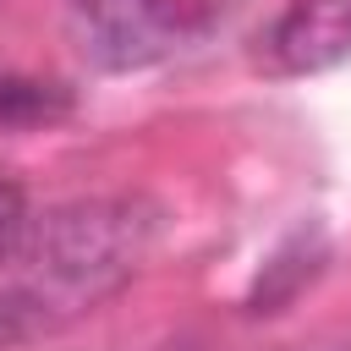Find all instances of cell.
I'll use <instances>...</instances> for the list:
<instances>
[{
  "label": "cell",
  "mask_w": 351,
  "mask_h": 351,
  "mask_svg": "<svg viewBox=\"0 0 351 351\" xmlns=\"http://www.w3.org/2000/svg\"><path fill=\"white\" fill-rule=\"evenodd\" d=\"M27 241H33V214H27V192L0 181V269L22 263L27 258Z\"/></svg>",
  "instance_id": "8992f818"
},
{
  "label": "cell",
  "mask_w": 351,
  "mask_h": 351,
  "mask_svg": "<svg viewBox=\"0 0 351 351\" xmlns=\"http://www.w3.org/2000/svg\"><path fill=\"white\" fill-rule=\"evenodd\" d=\"M324 258H329V241H324L318 225L291 230V236L269 252V263L258 269V280H252V291H247V307H252V313H280V307L296 302V291L324 269Z\"/></svg>",
  "instance_id": "277c9868"
},
{
  "label": "cell",
  "mask_w": 351,
  "mask_h": 351,
  "mask_svg": "<svg viewBox=\"0 0 351 351\" xmlns=\"http://www.w3.org/2000/svg\"><path fill=\"white\" fill-rule=\"evenodd\" d=\"M71 115V88L44 82V77H0V132H33Z\"/></svg>",
  "instance_id": "5b68a950"
},
{
  "label": "cell",
  "mask_w": 351,
  "mask_h": 351,
  "mask_svg": "<svg viewBox=\"0 0 351 351\" xmlns=\"http://www.w3.org/2000/svg\"><path fill=\"white\" fill-rule=\"evenodd\" d=\"M77 55L99 71H143L208 22V0H60Z\"/></svg>",
  "instance_id": "7a4b0ae2"
},
{
  "label": "cell",
  "mask_w": 351,
  "mask_h": 351,
  "mask_svg": "<svg viewBox=\"0 0 351 351\" xmlns=\"http://www.w3.org/2000/svg\"><path fill=\"white\" fill-rule=\"evenodd\" d=\"M148 247V219L126 197H82L33 225L27 263L44 307H88L115 291Z\"/></svg>",
  "instance_id": "6da1fadb"
},
{
  "label": "cell",
  "mask_w": 351,
  "mask_h": 351,
  "mask_svg": "<svg viewBox=\"0 0 351 351\" xmlns=\"http://www.w3.org/2000/svg\"><path fill=\"white\" fill-rule=\"evenodd\" d=\"M351 60V0H291L258 38V66L274 77H313Z\"/></svg>",
  "instance_id": "3957f363"
},
{
  "label": "cell",
  "mask_w": 351,
  "mask_h": 351,
  "mask_svg": "<svg viewBox=\"0 0 351 351\" xmlns=\"http://www.w3.org/2000/svg\"><path fill=\"white\" fill-rule=\"evenodd\" d=\"M49 324V307L33 285H16V291H0V346H16L27 335H38Z\"/></svg>",
  "instance_id": "52a82bcc"
}]
</instances>
